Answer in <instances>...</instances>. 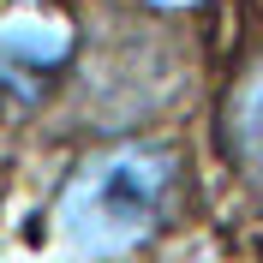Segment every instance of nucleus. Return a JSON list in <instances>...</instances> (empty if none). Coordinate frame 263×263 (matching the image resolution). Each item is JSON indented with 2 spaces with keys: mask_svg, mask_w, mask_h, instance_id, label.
Returning a JSON list of instances; mask_svg holds the SVG:
<instances>
[{
  "mask_svg": "<svg viewBox=\"0 0 263 263\" xmlns=\"http://www.w3.org/2000/svg\"><path fill=\"white\" fill-rule=\"evenodd\" d=\"M180 162L162 144H120L108 156L78 167V180L66 185L60 221L84 251H126L138 246L174 203Z\"/></svg>",
  "mask_w": 263,
  "mask_h": 263,
  "instance_id": "f257e3e1",
  "label": "nucleus"
},
{
  "mask_svg": "<svg viewBox=\"0 0 263 263\" xmlns=\"http://www.w3.org/2000/svg\"><path fill=\"white\" fill-rule=\"evenodd\" d=\"M66 48H72V36H66V24H54V18L0 24V72H6L18 90L36 84L42 72H54V66L66 60Z\"/></svg>",
  "mask_w": 263,
  "mask_h": 263,
  "instance_id": "f03ea898",
  "label": "nucleus"
},
{
  "mask_svg": "<svg viewBox=\"0 0 263 263\" xmlns=\"http://www.w3.org/2000/svg\"><path fill=\"white\" fill-rule=\"evenodd\" d=\"M221 132H228L233 162L246 167L251 180H263V60L251 66L239 84H233L228 114H221Z\"/></svg>",
  "mask_w": 263,
  "mask_h": 263,
  "instance_id": "7ed1b4c3",
  "label": "nucleus"
}]
</instances>
